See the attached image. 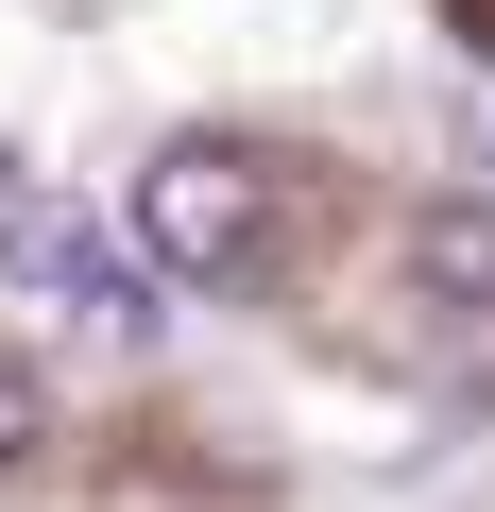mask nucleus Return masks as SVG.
Masks as SVG:
<instances>
[{
  "label": "nucleus",
  "instance_id": "obj_1",
  "mask_svg": "<svg viewBox=\"0 0 495 512\" xmlns=\"http://www.w3.org/2000/svg\"><path fill=\"white\" fill-rule=\"evenodd\" d=\"M120 239H137V274L222 291V274H257V239H274V171L239 137H154V171L120 188Z\"/></svg>",
  "mask_w": 495,
  "mask_h": 512
},
{
  "label": "nucleus",
  "instance_id": "obj_3",
  "mask_svg": "<svg viewBox=\"0 0 495 512\" xmlns=\"http://www.w3.org/2000/svg\"><path fill=\"white\" fill-rule=\"evenodd\" d=\"M35 444H52V393H35L18 359H0V495H18V478H35Z\"/></svg>",
  "mask_w": 495,
  "mask_h": 512
},
{
  "label": "nucleus",
  "instance_id": "obj_2",
  "mask_svg": "<svg viewBox=\"0 0 495 512\" xmlns=\"http://www.w3.org/2000/svg\"><path fill=\"white\" fill-rule=\"evenodd\" d=\"M410 308H444L461 342H495V205H427L410 222Z\"/></svg>",
  "mask_w": 495,
  "mask_h": 512
},
{
  "label": "nucleus",
  "instance_id": "obj_4",
  "mask_svg": "<svg viewBox=\"0 0 495 512\" xmlns=\"http://www.w3.org/2000/svg\"><path fill=\"white\" fill-rule=\"evenodd\" d=\"M0 205H35V154H0Z\"/></svg>",
  "mask_w": 495,
  "mask_h": 512
}]
</instances>
